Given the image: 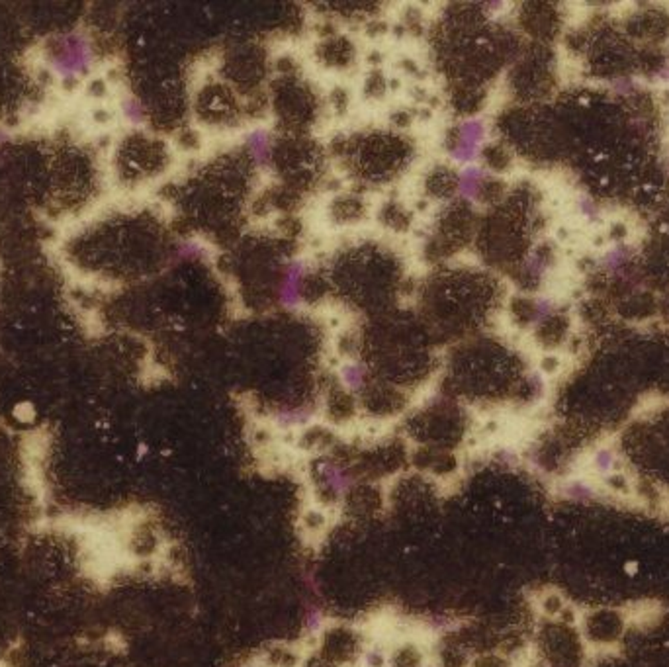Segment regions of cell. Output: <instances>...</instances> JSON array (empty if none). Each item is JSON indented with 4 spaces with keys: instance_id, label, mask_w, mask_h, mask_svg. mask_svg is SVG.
Instances as JSON below:
<instances>
[{
    "instance_id": "cell-9",
    "label": "cell",
    "mask_w": 669,
    "mask_h": 667,
    "mask_svg": "<svg viewBox=\"0 0 669 667\" xmlns=\"http://www.w3.org/2000/svg\"><path fill=\"white\" fill-rule=\"evenodd\" d=\"M301 523H303V529L308 530V532H321V530H325L329 520H327V515H325L321 509L312 507V509H308L303 513Z\"/></svg>"
},
{
    "instance_id": "cell-8",
    "label": "cell",
    "mask_w": 669,
    "mask_h": 667,
    "mask_svg": "<svg viewBox=\"0 0 669 667\" xmlns=\"http://www.w3.org/2000/svg\"><path fill=\"white\" fill-rule=\"evenodd\" d=\"M122 115L126 118L127 124H133V126H139V124L145 122V110H143V106L135 98H131V96H127V98L122 100Z\"/></svg>"
},
{
    "instance_id": "cell-7",
    "label": "cell",
    "mask_w": 669,
    "mask_h": 667,
    "mask_svg": "<svg viewBox=\"0 0 669 667\" xmlns=\"http://www.w3.org/2000/svg\"><path fill=\"white\" fill-rule=\"evenodd\" d=\"M339 378H341V384L345 386V390L360 391L366 384V370L358 362H346L345 366L339 370Z\"/></svg>"
},
{
    "instance_id": "cell-6",
    "label": "cell",
    "mask_w": 669,
    "mask_h": 667,
    "mask_svg": "<svg viewBox=\"0 0 669 667\" xmlns=\"http://www.w3.org/2000/svg\"><path fill=\"white\" fill-rule=\"evenodd\" d=\"M247 151L253 157L256 165H266L270 161V151H272V141L266 129H253L247 138Z\"/></svg>"
},
{
    "instance_id": "cell-1",
    "label": "cell",
    "mask_w": 669,
    "mask_h": 667,
    "mask_svg": "<svg viewBox=\"0 0 669 667\" xmlns=\"http://www.w3.org/2000/svg\"><path fill=\"white\" fill-rule=\"evenodd\" d=\"M94 49L82 32L59 35L49 49V65L61 81H75L93 65Z\"/></svg>"
},
{
    "instance_id": "cell-13",
    "label": "cell",
    "mask_w": 669,
    "mask_h": 667,
    "mask_svg": "<svg viewBox=\"0 0 669 667\" xmlns=\"http://www.w3.org/2000/svg\"><path fill=\"white\" fill-rule=\"evenodd\" d=\"M388 659H386V654L380 652L378 648H370L364 652V666L366 667H386Z\"/></svg>"
},
{
    "instance_id": "cell-12",
    "label": "cell",
    "mask_w": 669,
    "mask_h": 667,
    "mask_svg": "<svg viewBox=\"0 0 669 667\" xmlns=\"http://www.w3.org/2000/svg\"><path fill=\"white\" fill-rule=\"evenodd\" d=\"M564 494L567 497H572V499H577V501H587V499L593 497V489L583 482H572L564 487Z\"/></svg>"
},
{
    "instance_id": "cell-5",
    "label": "cell",
    "mask_w": 669,
    "mask_h": 667,
    "mask_svg": "<svg viewBox=\"0 0 669 667\" xmlns=\"http://www.w3.org/2000/svg\"><path fill=\"white\" fill-rule=\"evenodd\" d=\"M485 182V171L478 165H466L458 174V182H456V190L464 200H475L480 198L482 190H484Z\"/></svg>"
},
{
    "instance_id": "cell-3",
    "label": "cell",
    "mask_w": 669,
    "mask_h": 667,
    "mask_svg": "<svg viewBox=\"0 0 669 667\" xmlns=\"http://www.w3.org/2000/svg\"><path fill=\"white\" fill-rule=\"evenodd\" d=\"M317 476L323 482V485L331 491L334 499L345 497L352 487H355V476L352 472L345 468L341 462L334 460H319L317 462Z\"/></svg>"
},
{
    "instance_id": "cell-11",
    "label": "cell",
    "mask_w": 669,
    "mask_h": 667,
    "mask_svg": "<svg viewBox=\"0 0 669 667\" xmlns=\"http://www.w3.org/2000/svg\"><path fill=\"white\" fill-rule=\"evenodd\" d=\"M323 612L319 609H308L305 610V617H303V628L305 632L310 636H315L323 628Z\"/></svg>"
},
{
    "instance_id": "cell-14",
    "label": "cell",
    "mask_w": 669,
    "mask_h": 667,
    "mask_svg": "<svg viewBox=\"0 0 669 667\" xmlns=\"http://www.w3.org/2000/svg\"><path fill=\"white\" fill-rule=\"evenodd\" d=\"M595 464H597V468H599L601 472H609L612 468V452L601 450L599 454H597V458H595Z\"/></svg>"
},
{
    "instance_id": "cell-2",
    "label": "cell",
    "mask_w": 669,
    "mask_h": 667,
    "mask_svg": "<svg viewBox=\"0 0 669 667\" xmlns=\"http://www.w3.org/2000/svg\"><path fill=\"white\" fill-rule=\"evenodd\" d=\"M485 139V124L484 120L480 118H470L464 120L458 129H456V138L452 141L450 147V157L456 162L468 165L472 162L484 145Z\"/></svg>"
},
{
    "instance_id": "cell-4",
    "label": "cell",
    "mask_w": 669,
    "mask_h": 667,
    "mask_svg": "<svg viewBox=\"0 0 669 667\" xmlns=\"http://www.w3.org/2000/svg\"><path fill=\"white\" fill-rule=\"evenodd\" d=\"M303 278H305V266L300 261H294L284 268V274L278 282V299L286 308H296L301 301L303 292Z\"/></svg>"
},
{
    "instance_id": "cell-10",
    "label": "cell",
    "mask_w": 669,
    "mask_h": 667,
    "mask_svg": "<svg viewBox=\"0 0 669 667\" xmlns=\"http://www.w3.org/2000/svg\"><path fill=\"white\" fill-rule=\"evenodd\" d=\"M310 419V413L305 409H284L276 413V423L280 426H298L303 425Z\"/></svg>"
}]
</instances>
